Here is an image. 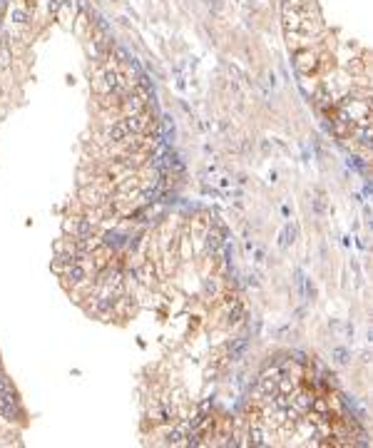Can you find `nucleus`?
Instances as JSON below:
<instances>
[{"instance_id": "nucleus-1", "label": "nucleus", "mask_w": 373, "mask_h": 448, "mask_svg": "<svg viewBox=\"0 0 373 448\" xmlns=\"http://www.w3.org/2000/svg\"><path fill=\"white\" fill-rule=\"evenodd\" d=\"M122 122H125V127H127L130 135H144V132L152 127V115H149L147 110H142V112H137V115H125Z\"/></svg>"}, {"instance_id": "nucleus-2", "label": "nucleus", "mask_w": 373, "mask_h": 448, "mask_svg": "<svg viewBox=\"0 0 373 448\" xmlns=\"http://www.w3.org/2000/svg\"><path fill=\"white\" fill-rule=\"evenodd\" d=\"M318 67V55H316L311 48H304V50H296V70L301 75H311Z\"/></svg>"}, {"instance_id": "nucleus-3", "label": "nucleus", "mask_w": 373, "mask_h": 448, "mask_svg": "<svg viewBox=\"0 0 373 448\" xmlns=\"http://www.w3.org/2000/svg\"><path fill=\"white\" fill-rule=\"evenodd\" d=\"M0 416L8 421L23 418V409L18 406V396H0Z\"/></svg>"}, {"instance_id": "nucleus-4", "label": "nucleus", "mask_w": 373, "mask_h": 448, "mask_svg": "<svg viewBox=\"0 0 373 448\" xmlns=\"http://www.w3.org/2000/svg\"><path fill=\"white\" fill-rule=\"evenodd\" d=\"M127 137H130V132H127V127H125L122 119H119V122H112V125L105 130V142H110V145H122Z\"/></svg>"}, {"instance_id": "nucleus-5", "label": "nucleus", "mask_w": 373, "mask_h": 448, "mask_svg": "<svg viewBox=\"0 0 373 448\" xmlns=\"http://www.w3.org/2000/svg\"><path fill=\"white\" fill-rule=\"evenodd\" d=\"M105 199H107V192L100 189V187H95V184L82 189V202H85L87 207H100Z\"/></svg>"}, {"instance_id": "nucleus-6", "label": "nucleus", "mask_w": 373, "mask_h": 448, "mask_svg": "<svg viewBox=\"0 0 373 448\" xmlns=\"http://www.w3.org/2000/svg\"><path fill=\"white\" fill-rule=\"evenodd\" d=\"M249 438H252V441H249L252 446H266V431L259 426V421L252 423V428H249Z\"/></svg>"}, {"instance_id": "nucleus-7", "label": "nucleus", "mask_w": 373, "mask_h": 448, "mask_svg": "<svg viewBox=\"0 0 373 448\" xmlns=\"http://www.w3.org/2000/svg\"><path fill=\"white\" fill-rule=\"evenodd\" d=\"M294 237H296V227H294V224H286V227L281 229V234H279V247L286 249L288 244H294Z\"/></svg>"}, {"instance_id": "nucleus-8", "label": "nucleus", "mask_w": 373, "mask_h": 448, "mask_svg": "<svg viewBox=\"0 0 373 448\" xmlns=\"http://www.w3.org/2000/svg\"><path fill=\"white\" fill-rule=\"evenodd\" d=\"M311 396L309 393H296L294 398H291V406H296V411H309L311 409Z\"/></svg>"}, {"instance_id": "nucleus-9", "label": "nucleus", "mask_w": 373, "mask_h": 448, "mask_svg": "<svg viewBox=\"0 0 373 448\" xmlns=\"http://www.w3.org/2000/svg\"><path fill=\"white\" fill-rule=\"evenodd\" d=\"M10 23H15V25H25L28 23V10L25 8H10Z\"/></svg>"}, {"instance_id": "nucleus-10", "label": "nucleus", "mask_w": 373, "mask_h": 448, "mask_svg": "<svg viewBox=\"0 0 373 448\" xmlns=\"http://www.w3.org/2000/svg\"><path fill=\"white\" fill-rule=\"evenodd\" d=\"M356 137H358V142L363 145V147H368L373 140V132H371V125H361L358 130H356Z\"/></svg>"}, {"instance_id": "nucleus-11", "label": "nucleus", "mask_w": 373, "mask_h": 448, "mask_svg": "<svg viewBox=\"0 0 373 448\" xmlns=\"http://www.w3.org/2000/svg\"><path fill=\"white\" fill-rule=\"evenodd\" d=\"M0 396H18L15 388H13V381L5 374H0Z\"/></svg>"}, {"instance_id": "nucleus-12", "label": "nucleus", "mask_w": 373, "mask_h": 448, "mask_svg": "<svg viewBox=\"0 0 373 448\" xmlns=\"http://www.w3.org/2000/svg\"><path fill=\"white\" fill-rule=\"evenodd\" d=\"M231 306H234V309L229 311V324H236V321H239V319L244 316V306H241L239 301H234Z\"/></svg>"}, {"instance_id": "nucleus-13", "label": "nucleus", "mask_w": 373, "mask_h": 448, "mask_svg": "<svg viewBox=\"0 0 373 448\" xmlns=\"http://www.w3.org/2000/svg\"><path fill=\"white\" fill-rule=\"evenodd\" d=\"M90 23H92V20H87V15H85V13H80V15H77V23H72V30L82 35V32H85V28H87V25H90Z\"/></svg>"}, {"instance_id": "nucleus-14", "label": "nucleus", "mask_w": 373, "mask_h": 448, "mask_svg": "<svg viewBox=\"0 0 373 448\" xmlns=\"http://www.w3.org/2000/svg\"><path fill=\"white\" fill-rule=\"evenodd\" d=\"M154 279H157V271H154V267H152V264H144V267H142V281H144V284H152Z\"/></svg>"}, {"instance_id": "nucleus-15", "label": "nucleus", "mask_w": 373, "mask_h": 448, "mask_svg": "<svg viewBox=\"0 0 373 448\" xmlns=\"http://www.w3.org/2000/svg\"><path fill=\"white\" fill-rule=\"evenodd\" d=\"M182 436H184V433H182L179 428H172V431L167 433V443H172V446H179V443H182Z\"/></svg>"}, {"instance_id": "nucleus-16", "label": "nucleus", "mask_w": 373, "mask_h": 448, "mask_svg": "<svg viewBox=\"0 0 373 448\" xmlns=\"http://www.w3.org/2000/svg\"><path fill=\"white\" fill-rule=\"evenodd\" d=\"M276 381H279V388H281V393H294V381H291V379H276Z\"/></svg>"}, {"instance_id": "nucleus-17", "label": "nucleus", "mask_w": 373, "mask_h": 448, "mask_svg": "<svg viewBox=\"0 0 373 448\" xmlns=\"http://www.w3.org/2000/svg\"><path fill=\"white\" fill-rule=\"evenodd\" d=\"M334 358H336L339 363H346V361H348V351L339 346V349H334Z\"/></svg>"}, {"instance_id": "nucleus-18", "label": "nucleus", "mask_w": 373, "mask_h": 448, "mask_svg": "<svg viewBox=\"0 0 373 448\" xmlns=\"http://www.w3.org/2000/svg\"><path fill=\"white\" fill-rule=\"evenodd\" d=\"M62 3H65V0H48V10H50L53 15H58V10L62 8Z\"/></svg>"}, {"instance_id": "nucleus-19", "label": "nucleus", "mask_w": 373, "mask_h": 448, "mask_svg": "<svg viewBox=\"0 0 373 448\" xmlns=\"http://www.w3.org/2000/svg\"><path fill=\"white\" fill-rule=\"evenodd\" d=\"M323 199H326L323 194H321L318 199H314V207H316V212H318V214H323V212H326V202H323Z\"/></svg>"}]
</instances>
